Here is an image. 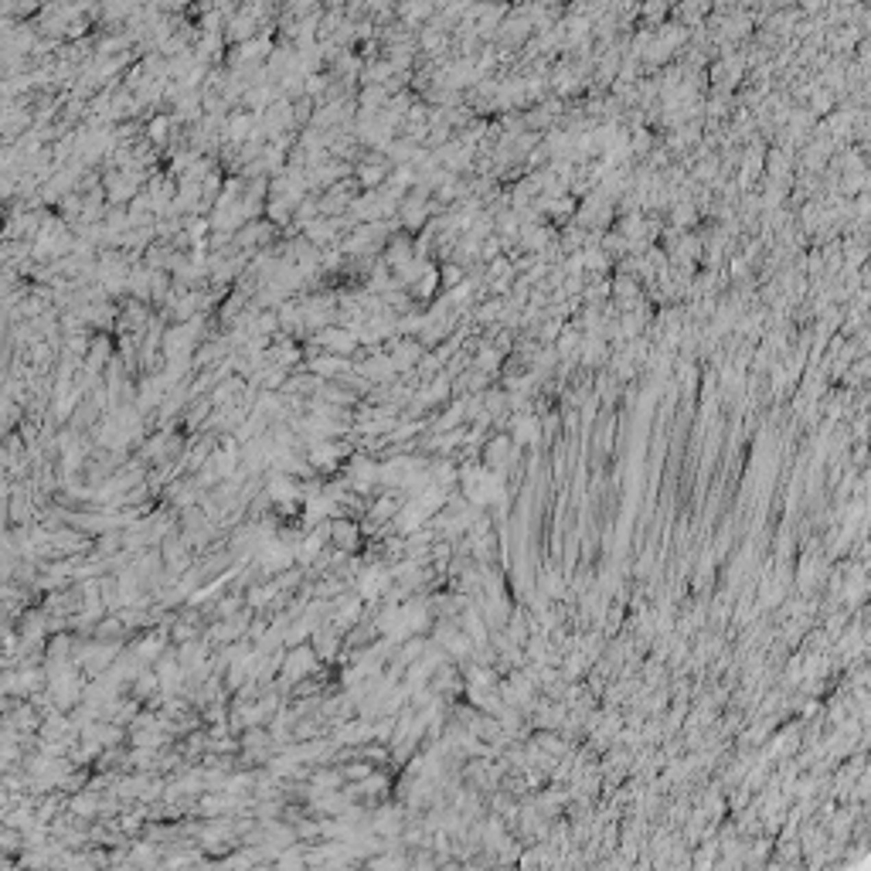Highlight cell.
Returning <instances> with one entry per match:
<instances>
[{
    "mask_svg": "<svg viewBox=\"0 0 871 871\" xmlns=\"http://www.w3.org/2000/svg\"><path fill=\"white\" fill-rule=\"evenodd\" d=\"M317 650L310 647V643H303V647H293L283 654V671H280V680L283 684H293V680H303L310 678L313 671H317Z\"/></svg>",
    "mask_w": 871,
    "mask_h": 871,
    "instance_id": "1",
    "label": "cell"
},
{
    "mask_svg": "<svg viewBox=\"0 0 871 871\" xmlns=\"http://www.w3.org/2000/svg\"><path fill=\"white\" fill-rule=\"evenodd\" d=\"M330 545H334L337 552H344V555L358 552V545H361V524L351 521L347 514H337V517L330 521Z\"/></svg>",
    "mask_w": 871,
    "mask_h": 871,
    "instance_id": "2",
    "label": "cell"
},
{
    "mask_svg": "<svg viewBox=\"0 0 871 871\" xmlns=\"http://www.w3.org/2000/svg\"><path fill=\"white\" fill-rule=\"evenodd\" d=\"M395 582L391 572H385L382 565H375V569H365L361 576H358V596L361 599H368V602H378V599H385L388 596V585Z\"/></svg>",
    "mask_w": 871,
    "mask_h": 871,
    "instance_id": "3",
    "label": "cell"
},
{
    "mask_svg": "<svg viewBox=\"0 0 871 871\" xmlns=\"http://www.w3.org/2000/svg\"><path fill=\"white\" fill-rule=\"evenodd\" d=\"M388 358H391L395 371H405V368H412V365L422 358V344H415V341H398L395 351H391Z\"/></svg>",
    "mask_w": 871,
    "mask_h": 871,
    "instance_id": "4",
    "label": "cell"
},
{
    "mask_svg": "<svg viewBox=\"0 0 871 871\" xmlns=\"http://www.w3.org/2000/svg\"><path fill=\"white\" fill-rule=\"evenodd\" d=\"M249 130H252V116H249V112H235V116L228 119V136H232V140H245Z\"/></svg>",
    "mask_w": 871,
    "mask_h": 871,
    "instance_id": "5",
    "label": "cell"
},
{
    "mask_svg": "<svg viewBox=\"0 0 871 871\" xmlns=\"http://www.w3.org/2000/svg\"><path fill=\"white\" fill-rule=\"evenodd\" d=\"M341 770H344V779L361 783V779H368V776L375 773V763H358V766H341Z\"/></svg>",
    "mask_w": 871,
    "mask_h": 871,
    "instance_id": "6",
    "label": "cell"
},
{
    "mask_svg": "<svg viewBox=\"0 0 871 871\" xmlns=\"http://www.w3.org/2000/svg\"><path fill=\"white\" fill-rule=\"evenodd\" d=\"M194 637H197V630H194L191 623H174V630H171V640H174V643H188Z\"/></svg>",
    "mask_w": 871,
    "mask_h": 871,
    "instance_id": "7",
    "label": "cell"
},
{
    "mask_svg": "<svg viewBox=\"0 0 871 871\" xmlns=\"http://www.w3.org/2000/svg\"><path fill=\"white\" fill-rule=\"evenodd\" d=\"M140 827H143V810L123 813V820H119V831H123V834H133V831H140Z\"/></svg>",
    "mask_w": 871,
    "mask_h": 871,
    "instance_id": "8",
    "label": "cell"
},
{
    "mask_svg": "<svg viewBox=\"0 0 871 871\" xmlns=\"http://www.w3.org/2000/svg\"><path fill=\"white\" fill-rule=\"evenodd\" d=\"M147 133H150V143H164V140H167V119H164V116H157V119L150 123V130H147Z\"/></svg>",
    "mask_w": 871,
    "mask_h": 871,
    "instance_id": "9",
    "label": "cell"
},
{
    "mask_svg": "<svg viewBox=\"0 0 871 871\" xmlns=\"http://www.w3.org/2000/svg\"><path fill=\"white\" fill-rule=\"evenodd\" d=\"M456 280H460V269H456V266H446V269H443V283L450 286V283H456Z\"/></svg>",
    "mask_w": 871,
    "mask_h": 871,
    "instance_id": "10",
    "label": "cell"
}]
</instances>
